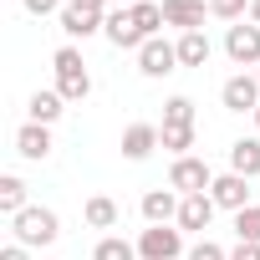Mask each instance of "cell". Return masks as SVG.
Wrapping results in <instances>:
<instances>
[{
  "instance_id": "4316f807",
  "label": "cell",
  "mask_w": 260,
  "mask_h": 260,
  "mask_svg": "<svg viewBox=\"0 0 260 260\" xmlns=\"http://www.w3.org/2000/svg\"><path fill=\"white\" fill-rule=\"evenodd\" d=\"M184 260H230V255H224V250H219L214 240H199V245H194V250H189Z\"/></svg>"
},
{
  "instance_id": "f546056e",
  "label": "cell",
  "mask_w": 260,
  "mask_h": 260,
  "mask_svg": "<svg viewBox=\"0 0 260 260\" xmlns=\"http://www.w3.org/2000/svg\"><path fill=\"white\" fill-rule=\"evenodd\" d=\"M77 11H87V16H107V0H72Z\"/></svg>"
},
{
  "instance_id": "3957f363",
  "label": "cell",
  "mask_w": 260,
  "mask_h": 260,
  "mask_svg": "<svg viewBox=\"0 0 260 260\" xmlns=\"http://www.w3.org/2000/svg\"><path fill=\"white\" fill-rule=\"evenodd\" d=\"M184 255V230L174 224H148L138 235V260H179Z\"/></svg>"
},
{
  "instance_id": "ba28073f",
  "label": "cell",
  "mask_w": 260,
  "mask_h": 260,
  "mask_svg": "<svg viewBox=\"0 0 260 260\" xmlns=\"http://www.w3.org/2000/svg\"><path fill=\"white\" fill-rule=\"evenodd\" d=\"M209 199H214L219 209L240 214V209H250V179H240V174H219V179L209 184Z\"/></svg>"
},
{
  "instance_id": "9a60e30c",
  "label": "cell",
  "mask_w": 260,
  "mask_h": 260,
  "mask_svg": "<svg viewBox=\"0 0 260 260\" xmlns=\"http://www.w3.org/2000/svg\"><path fill=\"white\" fill-rule=\"evenodd\" d=\"M230 174L260 179V138H235L230 143Z\"/></svg>"
},
{
  "instance_id": "cb8c5ba5",
  "label": "cell",
  "mask_w": 260,
  "mask_h": 260,
  "mask_svg": "<svg viewBox=\"0 0 260 260\" xmlns=\"http://www.w3.org/2000/svg\"><path fill=\"white\" fill-rule=\"evenodd\" d=\"M158 138H164V148H169L174 158H189V148H194V127H158Z\"/></svg>"
},
{
  "instance_id": "f1b7e54d",
  "label": "cell",
  "mask_w": 260,
  "mask_h": 260,
  "mask_svg": "<svg viewBox=\"0 0 260 260\" xmlns=\"http://www.w3.org/2000/svg\"><path fill=\"white\" fill-rule=\"evenodd\" d=\"M21 6H26V11H31V16H51V11H56V6H61V0H21Z\"/></svg>"
},
{
  "instance_id": "ffe728a7",
  "label": "cell",
  "mask_w": 260,
  "mask_h": 260,
  "mask_svg": "<svg viewBox=\"0 0 260 260\" xmlns=\"http://www.w3.org/2000/svg\"><path fill=\"white\" fill-rule=\"evenodd\" d=\"M133 11V21H138V31H143V41H153L169 21H164V6H153V0H138V6H127Z\"/></svg>"
},
{
  "instance_id": "603a6c76",
  "label": "cell",
  "mask_w": 260,
  "mask_h": 260,
  "mask_svg": "<svg viewBox=\"0 0 260 260\" xmlns=\"http://www.w3.org/2000/svg\"><path fill=\"white\" fill-rule=\"evenodd\" d=\"M164 127H194V97H169L164 102Z\"/></svg>"
},
{
  "instance_id": "836d02e7",
  "label": "cell",
  "mask_w": 260,
  "mask_h": 260,
  "mask_svg": "<svg viewBox=\"0 0 260 260\" xmlns=\"http://www.w3.org/2000/svg\"><path fill=\"white\" fill-rule=\"evenodd\" d=\"M122 6H138V0H122Z\"/></svg>"
},
{
  "instance_id": "7402d4cb",
  "label": "cell",
  "mask_w": 260,
  "mask_h": 260,
  "mask_svg": "<svg viewBox=\"0 0 260 260\" xmlns=\"http://www.w3.org/2000/svg\"><path fill=\"white\" fill-rule=\"evenodd\" d=\"M92 260H138V245H127L122 235H107V240H97Z\"/></svg>"
},
{
  "instance_id": "7c38bea8",
  "label": "cell",
  "mask_w": 260,
  "mask_h": 260,
  "mask_svg": "<svg viewBox=\"0 0 260 260\" xmlns=\"http://www.w3.org/2000/svg\"><path fill=\"white\" fill-rule=\"evenodd\" d=\"M204 16H209V0H164V21L179 31H204Z\"/></svg>"
},
{
  "instance_id": "4dcf8cb0",
  "label": "cell",
  "mask_w": 260,
  "mask_h": 260,
  "mask_svg": "<svg viewBox=\"0 0 260 260\" xmlns=\"http://www.w3.org/2000/svg\"><path fill=\"white\" fill-rule=\"evenodd\" d=\"M0 260H31V255H26V245H6V250H0Z\"/></svg>"
},
{
  "instance_id": "8992f818",
  "label": "cell",
  "mask_w": 260,
  "mask_h": 260,
  "mask_svg": "<svg viewBox=\"0 0 260 260\" xmlns=\"http://www.w3.org/2000/svg\"><path fill=\"white\" fill-rule=\"evenodd\" d=\"M224 51H230L235 67H260V26L255 21L250 26H230L224 31Z\"/></svg>"
},
{
  "instance_id": "e575fe53",
  "label": "cell",
  "mask_w": 260,
  "mask_h": 260,
  "mask_svg": "<svg viewBox=\"0 0 260 260\" xmlns=\"http://www.w3.org/2000/svg\"><path fill=\"white\" fill-rule=\"evenodd\" d=\"M255 82H260V67H255Z\"/></svg>"
},
{
  "instance_id": "d6986e66",
  "label": "cell",
  "mask_w": 260,
  "mask_h": 260,
  "mask_svg": "<svg viewBox=\"0 0 260 260\" xmlns=\"http://www.w3.org/2000/svg\"><path fill=\"white\" fill-rule=\"evenodd\" d=\"M26 209V179L21 174H6V179H0V214H21Z\"/></svg>"
},
{
  "instance_id": "2e32d148",
  "label": "cell",
  "mask_w": 260,
  "mask_h": 260,
  "mask_svg": "<svg viewBox=\"0 0 260 260\" xmlns=\"http://www.w3.org/2000/svg\"><path fill=\"white\" fill-rule=\"evenodd\" d=\"M214 199L209 194H189L184 204H179V230H209V219H214Z\"/></svg>"
},
{
  "instance_id": "1f68e13d",
  "label": "cell",
  "mask_w": 260,
  "mask_h": 260,
  "mask_svg": "<svg viewBox=\"0 0 260 260\" xmlns=\"http://www.w3.org/2000/svg\"><path fill=\"white\" fill-rule=\"evenodd\" d=\"M250 21H255V26H260V0H250Z\"/></svg>"
},
{
  "instance_id": "6da1fadb",
  "label": "cell",
  "mask_w": 260,
  "mask_h": 260,
  "mask_svg": "<svg viewBox=\"0 0 260 260\" xmlns=\"http://www.w3.org/2000/svg\"><path fill=\"white\" fill-rule=\"evenodd\" d=\"M51 67H56V92H61L67 102L92 97V72H87V61H82L77 46H61V51L51 56Z\"/></svg>"
},
{
  "instance_id": "e0dca14e",
  "label": "cell",
  "mask_w": 260,
  "mask_h": 260,
  "mask_svg": "<svg viewBox=\"0 0 260 260\" xmlns=\"http://www.w3.org/2000/svg\"><path fill=\"white\" fill-rule=\"evenodd\" d=\"M102 26H107V16H87V11H77V6L61 11V31H67L72 41H87V36H97Z\"/></svg>"
},
{
  "instance_id": "8fae6325",
  "label": "cell",
  "mask_w": 260,
  "mask_h": 260,
  "mask_svg": "<svg viewBox=\"0 0 260 260\" xmlns=\"http://www.w3.org/2000/svg\"><path fill=\"white\" fill-rule=\"evenodd\" d=\"M179 204H184V194H174V189H148V194H143V219H148V224H179Z\"/></svg>"
},
{
  "instance_id": "83f0119b",
  "label": "cell",
  "mask_w": 260,
  "mask_h": 260,
  "mask_svg": "<svg viewBox=\"0 0 260 260\" xmlns=\"http://www.w3.org/2000/svg\"><path fill=\"white\" fill-rule=\"evenodd\" d=\"M230 260H260V245H250V240H240V245L230 250Z\"/></svg>"
},
{
  "instance_id": "44dd1931",
  "label": "cell",
  "mask_w": 260,
  "mask_h": 260,
  "mask_svg": "<svg viewBox=\"0 0 260 260\" xmlns=\"http://www.w3.org/2000/svg\"><path fill=\"white\" fill-rule=\"evenodd\" d=\"M82 219H87L92 230H112V224H117V204H112L107 194H92L87 209H82Z\"/></svg>"
},
{
  "instance_id": "52a82bcc",
  "label": "cell",
  "mask_w": 260,
  "mask_h": 260,
  "mask_svg": "<svg viewBox=\"0 0 260 260\" xmlns=\"http://www.w3.org/2000/svg\"><path fill=\"white\" fill-rule=\"evenodd\" d=\"M102 36L117 46V51H143V31H138V21H133V11H107V26H102Z\"/></svg>"
},
{
  "instance_id": "7a4b0ae2",
  "label": "cell",
  "mask_w": 260,
  "mask_h": 260,
  "mask_svg": "<svg viewBox=\"0 0 260 260\" xmlns=\"http://www.w3.org/2000/svg\"><path fill=\"white\" fill-rule=\"evenodd\" d=\"M11 230H16V245H26V250H36V245H51L56 235H61V219H56V209H41V204H26L16 219H11Z\"/></svg>"
},
{
  "instance_id": "4fadbf2b",
  "label": "cell",
  "mask_w": 260,
  "mask_h": 260,
  "mask_svg": "<svg viewBox=\"0 0 260 260\" xmlns=\"http://www.w3.org/2000/svg\"><path fill=\"white\" fill-rule=\"evenodd\" d=\"M153 148H164V138H158V127H153V122H133V127L122 133V158L143 164Z\"/></svg>"
},
{
  "instance_id": "ac0fdd59",
  "label": "cell",
  "mask_w": 260,
  "mask_h": 260,
  "mask_svg": "<svg viewBox=\"0 0 260 260\" xmlns=\"http://www.w3.org/2000/svg\"><path fill=\"white\" fill-rule=\"evenodd\" d=\"M174 46H179V67H204V61H209V51H214L204 31H184Z\"/></svg>"
},
{
  "instance_id": "d6a6232c",
  "label": "cell",
  "mask_w": 260,
  "mask_h": 260,
  "mask_svg": "<svg viewBox=\"0 0 260 260\" xmlns=\"http://www.w3.org/2000/svg\"><path fill=\"white\" fill-rule=\"evenodd\" d=\"M255 127H260V107H255Z\"/></svg>"
},
{
  "instance_id": "484cf974",
  "label": "cell",
  "mask_w": 260,
  "mask_h": 260,
  "mask_svg": "<svg viewBox=\"0 0 260 260\" xmlns=\"http://www.w3.org/2000/svg\"><path fill=\"white\" fill-rule=\"evenodd\" d=\"M209 16H219V21H245V16H250V0H209Z\"/></svg>"
},
{
  "instance_id": "30bf717a",
  "label": "cell",
  "mask_w": 260,
  "mask_h": 260,
  "mask_svg": "<svg viewBox=\"0 0 260 260\" xmlns=\"http://www.w3.org/2000/svg\"><path fill=\"white\" fill-rule=\"evenodd\" d=\"M51 127H41V122H21L16 127V153L21 158H31V164H41V158H51Z\"/></svg>"
},
{
  "instance_id": "9c48e42d",
  "label": "cell",
  "mask_w": 260,
  "mask_h": 260,
  "mask_svg": "<svg viewBox=\"0 0 260 260\" xmlns=\"http://www.w3.org/2000/svg\"><path fill=\"white\" fill-rule=\"evenodd\" d=\"M219 102H224L230 112H255V107H260V82L240 72V77H230V82L219 87Z\"/></svg>"
},
{
  "instance_id": "5bb4252c",
  "label": "cell",
  "mask_w": 260,
  "mask_h": 260,
  "mask_svg": "<svg viewBox=\"0 0 260 260\" xmlns=\"http://www.w3.org/2000/svg\"><path fill=\"white\" fill-rule=\"evenodd\" d=\"M26 112H31L26 122H41V127H51V122H56V117L67 112V97H61L56 87H51V92L41 87V92H31V102H26Z\"/></svg>"
},
{
  "instance_id": "d4e9b609",
  "label": "cell",
  "mask_w": 260,
  "mask_h": 260,
  "mask_svg": "<svg viewBox=\"0 0 260 260\" xmlns=\"http://www.w3.org/2000/svg\"><path fill=\"white\" fill-rule=\"evenodd\" d=\"M235 235H240V240H250V245H260V204H250V209H240V214H235Z\"/></svg>"
},
{
  "instance_id": "5b68a950",
  "label": "cell",
  "mask_w": 260,
  "mask_h": 260,
  "mask_svg": "<svg viewBox=\"0 0 260 260\" xmlns=\"http://www.w3.org/2000/svg\"><path fill=\"white\" fill-rule=\"evenodd\" d=\"M138 72L143 77H169V72H179V46H169L164 36H153V41H143V51H138Z\"/></svg>"
},
{
  "instance_id": "277c9868",
  "label": "cell",
  "mask_w": 260,
  "mask_h": 260,
  "mask_svg": "<svg viewBox=\"0 0 260 260\" xmlns=\"http://www.w3.org/2000/svg\"><path fill=\"white\" fill-rule=\"evenodd\" d=\"M209 184H214V174H209L204 158H194V153L189 158H174V169H169V189L174 194H184V199L189 194H209Z\"/></svg>"
}]
</instances>
